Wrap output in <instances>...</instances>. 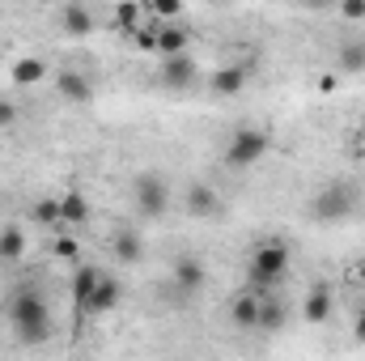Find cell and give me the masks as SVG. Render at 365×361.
Segmentation results:
<instances>
[{"mask_svg":"<svg viewBox=\"0 0 365 361\" xmlns=\"http://www.w3.org/2000/svg\"><path fill=\"white\" fill-rule=\"evenodd\" d=\"M187 47H191L187 26L182 21H162V30H158V56H182Z\"/></svg>","mask_w":365,"mask_h":361,"instance_id":"15","label":"cell"},{"mask_svg":"<svg viewBox=\"0 0 365 361\" xmlns=\"http://www.w3.org/2000/svg\"><path fill=\"white\" fill-rule=\"evenodd\" d=\"M145 13L158 21H179L182 17V0H145Z\"/></svg>","mask_w":365,"mask_h":361,"instance_id":"24","label":"cell"},{"mask_svg":"<svg viewBox=\"0 0 365 361\" xmlns=\"http://www.w3.org/2000/svg\"><path fill=\"white\" fill-rule=\"evenodd\" d=\"M302 4H310V9H327L331 0H302Z\"/></svg>","mask_w":365,"mask_h":361,"instance_id":"32","label":"cell"},{"mask_svg":"<svg viewBox=\"0 0 365 361\" xmlns=\"http://www.w3.org/2000/svg\"><path fill=\"white\" fill-rule=\"evenodd\" d=\"M251 73H255V60H242V64H225V68H217V73L208 77V90L217 93V98H238V93L247 90Z\"/></svg>","mask_w":365,"mask_h":361,"instance_id":"6","label":"cell"},{"mask_svg":"<svg viewBox=\"0 0 365 361\" xmlns=\"http://www.w3.org/2000/svg\"><path fill=\"white\" fill-rule=\"evenodd\" d=\"M259 327H264V332H280V327H284V306L276 302L272 293H268L264 306H259Z\"/></svg>","mask_w":365,"mask_h":361,"instance_id":"23","label":"cell"},{"mask_svg":"<svg viewBox=\"0 0 365 361\" xmlns=\"http://www.w3.org/2000/svg\"><path fill=\"white\" fill-rule=\"evenodd\" d=\"M175 289H179L182 298H195L204 289V264L195 255H179L175 260Z\"/></svg>","mask_w":365,"mask_h":361,"instance_id":"13","label":"cell"},{"mask_svg":"<svg viewBox=\"0 0 365 361\" xmlns=\"http://www.w3.org/2000/svg\"><path fill=\"white\" fill-rule=\"evenodd\" d=\"M56 255H64V260H73V255H77V243H68V238H60V243H56Z\"/></svg>","mask_w":365,"mask_h":361,"instance_id":"28","label":"cell"},{"mask_svg":"<svg viewBox=\"0 0 365 361\" xmlns=\"http://www.w3.org/2000/svg\"><path fill=\"white\" fill-rule=\"evenodd\" d=\"M9 77H13L17 90H34V86L47 81V60L43 56H17L13 68H9Z\"/></svg>","mask_w":365,"mask_h":361,"instance_id":"9","label":"cell"},{"mask_svg":"<svg viewBox=\"0 0 365 361\" xmlns=\"http://www.w3.org/2000/svg\"><path fill=\"white\" fill-rule=\"evenodd\" d=\"M268 149H272L268 128H238L230 136V145H225V166L230 171H251L255 162L268 158Z\"/></svg>","mask_w":365,"mask_h":361,"instance_id":"3","label":"cell"},{"mask_svg":"<svg viewBox=\"0 0 365 361\" xmlns=\"http://www.w3.org/2000/svg\"><path fill=\"white\" fill-rule=\"evenodd\" d=\"M26 255V234L21 225H4L0 230V264H17Z\"/></svg>","mask_w":365,"mask_h":361,"instance_id":"20","label":"cell"},{"mask_svg":"<svg viewBox=\"0 0 365 361\" xmlns=\"http://www.w3.org/2000/svg\"><path fill=\"white\" fill-rule=\"evenodd\" d=\"M353 280H357V285H361V289H365V260H361V264H357V272H353Z\"/></svg>","mask_w":365,"mask_h":361,"instance_id":"31","label":"cell"},{"mask_svg":"<svg viewBox=\"0 0 365 361\" xmlns=\"http://www.w3.org/2000/svg\"><path fill=\"white\" fill-rule=\"evenodd\" d=\"M284 272H289V247L284 243H259L255 251H251V264H247V289H255L259 298H268L272 293V285L284 280Z\"/></svg>","mask_w":365,"mask_h":361,"instance_id":"2","label":"cell"},{"mask_svg":"<svg viewBox=\"0 0 365 361\" xmlns=\"http://www.w3.org/2000/svg\"><path fill=\"white\" fill-rule=\"evenodd\" d=\"M319 93H336V77H331V73L319 77Z\"/></svg>","mask_w":365,"mask_h":361,"instance_id":"29","label":"cell"},{"mask_svg":"<svg viewBox=\"0 0 365 361\" xmlns=\"http://www.w3.org/2000/svg\"><path fill=\"white\" fill-rule=\"evenodd\" d=\"M110 251H115L119 264H140V255H145V247H140V238H136L132 230H119V234L110 238Z\"/></svg>","mask_w":365,"mask_h":361,"instance_id":"19","label":"cell"},{"mask_svg":"<svg viewBox=\"0 0 365 361\" xmlns=\"http://www.w3.org/2000/svg\"><path fill=\"white\" fill-rule=\"evenodd\" d=\"M98 276H102V272L90 268V264H81V268L73 272V298H77V306H86V302H90V293L98 289Z\"/></svg>","mask_w":365,"mask_h":361,"instance_id":"21","label":"cell"},{"mask_svg":"<svg viewBox=\"0 0 365 361\" xmlns=\"http://www.w3.org/2000/svg\"><path fill=\"white\" fill-rule=\"evenodd\" d=\"M13 123H17V106L0 98V128H13Z\"/></svg>","mask_w":365,"mask_h":361,"instance_id":"27","label":"cell"},{"mask_svg":"<svg viewBox=\"0 0 365 361\" xmlns=\"http://www.w3.org/2000/svg\"><path fill=\"white\" fill-rule=\"evenodd\" d=\"M60 30L68 34V39H86V34H93V13L86 9V4H64L60 9Z\"/></svg>","mask_w":365,"mask_h":361,"instance_id":"14","label":"cell"},{"mask_svg":"<svg viewBox=\"0 0 365 361\" xmlns=\"http://www.w3.org/2000/svg\"><path fill=\"white\" fill-rule=\"evenodd\" d=\"M9 323L17 327V336L26 345H43L51 336V306L34 289H13V298H9Z\"/></svg>","mask_w":365,"mask_h":361,"instance_id":"1","label":"cell"},{"mask_svg":"<svg viewBox=\"0 0 365 361\" xmlns=\"http://www.w3.org/2000/svg\"><path fill=\"white\" fill-rule=\"evenodd\" d=\"M162 86L166 90H187L191 81H195V60L182 51V56H162Z\"/></svg>","mask_w":365,"mask_h":361,"instance_id":"8","label":"cell"},{"mask_svg":"<svg viewBox=\"0 0 365 361\" xmlns=\"http://www.w3.org/2000/svg\"><path fill=\"white\" fill-rule=\"evenodd\" d=\"M34 225H47V230H64V217H60V195H47L34 204Z\"/></svg>","mask_w":365,"mask_h":361,"instance_id":"22","label":"cell"},{"mask_svg":"<svg viewBox=\"0 0 365 361\" xmlns=\"http://www.w3.org/2000/svg\"><path fill=\"white\" fill-rule=\"evenodd\" d=\"M302 319H306V323H314V327L331 319V285H323V280H319V285H310V289H306Z\"/></svg>","mask_w":365,"mask_h":361,"instance_id":"12","label":"cell"},{"mask_svg":"<svg viewBox=\"0 0 365 361\" xmlns=\"http://www.w3.org/2000/svg\"><path fill=\"white\" fill-rule=\"evenodd\" d=\"M132 200H136V213H140V217L158 221V217H166V208H170V187H166L162 175H140V179L132 183Z\"/></svg>","mask_w":365,"mask_h":361,"instance_id":"4","label":"cell"},{"mask_svg":"<svg viewBox=\"0 0 365 361\" xmlns=\"http://www.w3.org/2000/svg\"><path fill=\"white\" fill-rule=\"evenodd\" d=\"M340 68L344 73H365V43H344L340 47Z\"/></svg>","mask_w":365,"mask_h":361,"instance_id":"25","label":"cell"},{"mask_svg":"<svg viewBox=\"0 0 365 361\" xmlns=\"http://www.w3.org/2000/svg\"><path fill=\"white\" fill-rule=\"evenodd\" d=\"M56 90H60L64 102H90V93H93L90 90V77H81V73H73V68L56 77Z\"/></svg>","mask_w":365,"mask_h":361,"instance_id":"17","label":"cell"},{"mask_svg":"<svg viewBox=\"0 0 365 361\" xmlns=\"http://www.w3.org/2000/svg\"><path fill=\"white\" fill-rule=\"evenodd\" d=\"M60 217H64V225H86L90 221V200L77 187L60 191Z\"/></svg>","mask_w":365,"mask_h":361,"instance_id":"16","label":"cell"},{"mask_svg":"<svg viewBox=\"0 0 365 361\" xmlns=\"http://www.w3.org/2000/svg\"><path fill=\"white\" fill-rule=\"evenodd\" d=\"M119 280H110V276H98V289L90 293V302L86 306H77L81 315H90V319H98V315H110L115 306H119Z\"/></svg>","mask_w":365,"mask_h":361,"instance_id":"11","label":"cell"},{"mask_svg":"<svg viewBox=\"0 0 365 361\" xmlns=\"http://www.w3.org/2000/svg\"><path fill=\"white\" fill-rule=\"evenodd\" d=\"M340 13L349 21H365V0H340Z\"/></svg>","mask_w":365,"mask_h":361,"instance_id":"26","label":"cell"},{"mask_svg":"<svg viewBox=\"0 0 365 361\" xmlns=\"http://www.w3.org/2000/svg\"><path fill=\"white\" fill-rule=\"evenodd\" d=\"M259 306H264V298H259L255 289H242V293L230 302V323H234L238 332H251V327H259Z\"/></svg>","mask_w":365,"mask_h":361,"instance_id":"7","label":"cell"},{"mask_svg":"<svg viewBox=\"0 0 365 361\" xmlns=\"http://www.w3.org/2000/svg\"><path fill=\"white\" fill-rule=\"evenodd\" d=\"M182 208H187L191 217H217V213H221V195H217L208 183H191V187L182 191Z\"/></svg>","mask_w":365,"mask_h":361,"instance_id":"10","label":"cell"},{"mask_svg":"<svg viewBox=\"0 0 365 361\" xmlns=\"http://www.w3.org/2000/svg\"><path fill=\"white\" fill-rule=\"evenodd\" d=\"M353 191L349 187H340V183H331V187H323L314 200H310V217H319V221H344L349 213H353Z\"/></svg>","mask_w":365,"mask_h":361,"instance_id":"5","label":"cell"},{"mask_svg":"<svg viewBox=\"0 0 365 361\" xmlns=\"http://www.w3.org/2000/svg\"><path fill=\"white\" fill-rule=\"evenodd\" d=\"M357 340L365 345V306H361V315H357Z\"/></svg>","mask_w":365,"mask_h":361,"instance_id":"30","label":"cell"},{"mask_svg":"<svg viewBox=\"0 0 365 361\" xmlns=\"http://www.w3.org/2000/svg\"><path fill=\"white\" fill-rule=\"evenodd\" d=\"M149 13H145V0H119L115 4V26L123 30V34H136V26L145 21Z\"/></svg>","mask_w":365,"mask_h":361,"instance_id":"18","label":"cell"}]
</instances>
